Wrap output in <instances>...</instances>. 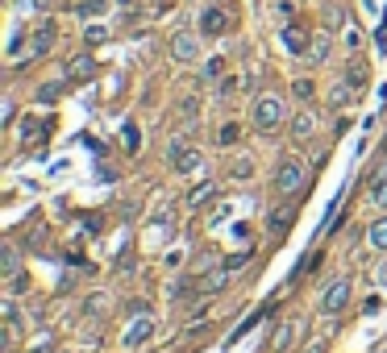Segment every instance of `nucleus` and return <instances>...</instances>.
<instances>
[{"instance_id": "1", "label": "nucleus", "mask_w": 387, "mask_h": 353, "mask_svg": "<svg viewBox=\"0 0 387 353\" xmlns=\"http://www.w3.org/2000/svg\"><path fill=\"white\" fill-rule=\"evenodd\" d=\"M304 183H308V166L300 163V158H283V163L275 166V191L279 195H296Z\"/></svg>"}, {"instance_id": "2", "label": "nucleus", "mask_w": 387, "mask_h": 353, "mask_svg": "<svg viewBox=\"0 0 387 353\" xmlns=\"http://www.w3.org/2000/svg\"><path fill=\"white\" fill-rule=\"evenodd\" d=\"M283 125V100L279 96H258L254 100V129L258 133H275Z\"/></svg>"}, {"instance_id": "3", "label": "nucleus", "mask_w": 387, "mask_h": 353, "mask_svg": "<svg viewBox=\"0 0 387 353\" xmlns=\"http://www.w3.org/2000/svg\"><path fill=\"white\" fill-rule=\"evenodd\" d=\"M229 25H233V17H229L221 4H204L200 17H196V29H200L204 38H221V34H229Z\"/></svg>"}, {"instance_id": "4", "label": "nucleus", "mask_w": 387, "mask_h": 353, "mask_svg": "<svg viewBox=\"0 0 387 353\" xmlns=\"http://www.w3.org/2000/svg\"><path fill=\"white\" fill-rule=\"evenodd\" d=\"M54 42H59V25L50 21H38L34 25V34H29V58L38 63V58H46L50 50H54Z\"/></svg>"}, {"instance_id": "5", "label": "nucleus", "mask_w": 387, "mask_h": 353, "mask_svg": "<svg viewBox=\"0 0 387 353\" xmlns=\"http://www.w3.org/2000/svg\"><path fill=\"white\" fill-rule=\"evenodd\" d=\"M200 38H204V34H200V29H179V34H175V38H171V58H175V63H196V58H200Z\"/></svg>"}, {"instance_id": "6", "label": "nucleus", "mask_w": 387, "mask_h": 353, "mask_svg": "<svg viewBox=\"0 0 387 353\" xmlns=\"http://www.w3.org/2000/svg\"><path fill=\"white\" fill-rule=\"evenodd\" d=\"M96 71H100L96 54H75L63 67V75H67V83H88V79H96Z\"/></svg>"}, {"instance_id": "7", "label": "nucleus", "mask_w": 387, "mask_h": 353, "mask_svg": "<svg viewBox=\"0 0 387 353\" xmlns=\"http://www.w3.org/2000/svg\"><path fill=\"white\" fill-rule=\"evenodd\" d=\"M171 166H175L179 175L196 170V166H200V150H196V145H184V138H175L171 141Z\"/></svg>"}, {"instance_id": "8", "label": "nucleus", "mask_w": 387, "mask_h": 353, "mask_svg": "<svg viewBox=\"0 0 387 353\" xmlns=\"http://www.w3.org/2000/svg\"><path fill=\"white\" fill-rule=\"evenodd\" d=\"M346 304H350V282H346V279L329 282V287H325V295H321V312H329V316H333V312H341Z\"/></svg>"}, {"instance_id": "9", "label": "nucleus", "mask_w": 387, "mask_h": 353, "mask_svg": "<svg viewBox=\"0 0 387 353\" xmlns=\"http://www.w3.org/2000/svg\"><path fill=\"white\" fill-rule=\"evenodd\" d=\"M329 54H333V29H321V34H313V42H308V54H304V58H308L313 67H321Z\"/></svg>"}, {"instance_id": "10", "label": "nucleus", "mask_w": 387, "mask_h": 353, "mask_svg": "<svg viewBox=\"0 0 387 353\" xmlns=\"http://www.w3.org/2000/svg\"><path fill=\"white\" fill-rule=\"evenodd\" d=\"M296 332H300V320L291 316V320H283L279 324V332H275V341H271V353H288L291 345H296Z\"/></svg>"}, {"instance_id": "11", "label": "nucleus", "mask_w": 387, "mask_h": 353, "mask_svg": "<svg viewBox=\"0 0 387 353\" xmlns=\"http://www.w3.org/2000/svg\"><path fill=\"white\" fill-rule=\"evenodd\" d=\"M217 195H221V188H217V183H208V179H204V183H196V188L188 191V208H208V204H213Z\"/></svg>"}, {"instance_id": "12", "label": "nucleus", "mask_w": 387, "mask_h": 353, "mask_svg": "<svg viewBox=\"0 0 387 353\" xmlns=\"http://www.w3.org/2000/svg\"><path fill=\"white\" fill-rule=\"evenodd\" d=\"M150 337H154V320H150V316H142L138 324H129V329H125V345L134 349V345H146Z\"/></svg>"}, {"instance_id": "13", "label": "nucleus", "mask_w": 387, "mask_h": 353, "mask_svg": "<svg viewBox=\"0 0 387 353\" xmlns=\"http://www.w3.org/2000/svg\"><path fill=\"white\" fill-rule=\"evenodd\" d=\"M366 79H371V71H366V63L358 58V54H354V58L346 63V83H350L354 92H363V88H366Z\"/></svg>"}, {"instance_id": "14", "label": "nucleus", "mask_w": 387, "mask_h": 353, "mask_svg": "<svg viewBox=\"0 0 387 353\" xmlns=\"http://www.w3.org/2000/svg\"><path fill=\"white\" fill-rule=\"evenodd\" d=\"M50 129H54V125H50L46 117H25L21 121V141H42Z\"/></svg>"}, {"instance_id": "15", "label": "nucleus", "mask_w": 387, "mask_h": 353, "mask_svg": "<svg viewBox=\"0 0 387 353\" xmlns=\"http://www.w3.org/2000/svg\"><path fill=\"white\" fill-rule=\"evenodd\" d=\"M308 42H313V38H308L300 25H288V29H283V46H288L291 54H308Z\"/></svg>"}, {"instance_id": "16", "label": "nucleus", "mask_w": 387, "mask_h": 353, "mask_svg": "<svg viewBox=\"0 0 387 353\" xmlns=\"http://www.w3.org/2000/svg\"><path fill=\"white\" fill-rule=\"evenodd\" d=\"M225 279H229V266H225V262H221L217 270H208V275H204V279H200V287H196V291H204V295H217L221 287H225Z\"/></svg>"}, {"instance_id": "17", "label": "nucleus", "mask_w": 387, "mask_h": 353, "mask_svg": "<svg viewBox=\"0 0 387 353\" xmlns=\"http://www.w3.org/2000/svg\"><path fill=\"white\" fill-rule=\"evenodd\" d=\"M291 220H296V208H291V204L275 208V212H271V233H275V237H283V233L291 229Z\"/></svg>"}, {"instance_id": "18", "label": "nucleus", "mask_w": 387, "mask_h": 353, "mask_svg": "<svg viewBox=\"0 0 387 353\" xmlns=\"http://www.w3.org/2000/svg\"><path fill=\"white\" fill-rule=\"evenodd\" d=\"M313 129H316V117L313 113H296L291 117V138L300 141V138H313Z\"/></svg>"}, {"instance_id": "19", "label": "nucleus", "mask_w": 387, "mask_h": 353, "mask_svg": "<svg viewBox=\"0 0 387 353\" xmlns=\"http://www.w3.org/2000/svg\"><path fill=\"white\" fill-rule=\"evenodd\" d=\"M366 245H371V250H387V216H379V220L366 229Z\"/></svg>"}, {"instance_id": "20", "label": "nucleus", "mask_w": 387, "mask_h": 353, "mask_svg": "<svg viewBox=\"0 0 387 353\" xmlns=\"http://www.w3.org/2000/svg\"><path fill=\"white\" fill-rule=\"evenodd\" d=\"M109 4H113V0H79V4H75V13L92 21V17H104V9H109Z\"/></svg>"}, {"instance_id": "21", "label": "nucleus", "mask_w": 387, "mask_h": 353, "mask_svg": "<svg viewBox=\"0 0 387 353\" xmlns=\"http://www.w3.org/2000/svg\"><path fill=\"white\" fill-rule=\"evenodd\" d=\"M371 204H375V208H387V170H379L375 183H371Z\"/></svg>"}, {"instance_id": "22", "label": "nucleus", "mask_w": 387, "mask_h": 353, "mask_svg": "<svg viewBox=\"0 0 387 353\" xmlns=\"http://www.w3.org/2000/svg\"><path fill=\"white\" fill-rule=\"evenodd\" d=\"M84 42H88V46H104V42H109V25L92 21L88 29H84Z\"/></svg>"}, {"instance_id": "23", "label": "nucleus", "mask_w": 387, "mask_h": 353, "mask_svg": "<svg viewBox=\"0 0 387 353\" xmlns=\"http://www.w3.org/2000/svg\"><path fill=\"white\" fill-rule=\"evenodd\" d=\"M0 275H4V279H13V275H17V250H13V245H4V250H0Z\"/></svg>"}, {"instance_id": "24", "label": "nucleus", "mask_w": 387, "mask_h": 353, "mask_svg": "<svg viewBox=\"0 0 387 353\" xmlns=\"http://www.w3.org/2000/svg\"><path fill=\"white\" fill-rule=\"evenodd\" d=\"M121 141H125V150H129V154H138V145H142V129L129 121V125L121 129Z\"/></svg>"}, {"instance_id": "25", "label": "nucleus", "mask_w": 387, "mask_h": 353, "mask_svg": "<svg viewBox=\"0 0 387 353\" xmlns=\"http://www.w3.org/2000/svg\"><path fill=\"white\" fill-rule=\"evenodd\" d=\"M350 100H354V88H350V83H338V88L329 92V104H333V108H346Z\"/></svg>"}, {"instance_id": "26", "label": "nucleus", "mask_w": 387, "mask_h": 353, "mask_svg": "<svg viewBox=\"0 0 387 353\" xmlns=\"http://www.w3.org/2000/svg\"><path fill=\"white\" fill-rule=\"evenodd\" d=\"M238 138H242V125H238V121H225L221 133H217V141H221V145H233Z\"/></svg>"}, {"instance_id": "27", "label": "nucleus", "mask_w": 387, "mask_h": 353, "mask_svg": "<svg viewBox=\"0 0 387 353\" xmlns=\"http://www.w3.org/2000/svg\"><path fill=\"white\" fill-rule=\"evenodd\" d=\"M59 96H63V83H42L38 88V104H59Z\"/></svg>"}, {"instance_id": "28", "label": "nucleus", "mask_w": 387, "mask_h": 353, "mask_svg": "<svg viewBox=\"0 0 387 353\" xmlns=\"http://www.w3.org/2000/svg\"><path fill=\"white\" fill-rule=\"evenodd\" d=\"M179 113H184V121H196L200 117V96H184V100H179Z\"/></svg>"}, {"instance_id": "29", "label": "nucleus", "mask_w": 387, "mask_h": 353, "mask_svg": "<svg viewBox=\"0 0 387 353\" xmlns=\"http://www.w3.org/2000/svg\"><path fill=\"white\" fill-rule=\"evenodd\" d=\"M0 316H4V324H9V329H17V324H21V320H17V304H13V295H9V300H0Z\"/></svg>"}, {"instance_id": "30", "label": "nucleus", "mask_w": 387, "mask_h": 353, "mask_svg": "<svg viewBox=\"0 0 387 353\" xmlns=\"http://www.w3.org/2000/svg\"><path fill=\"white\" fill-rule=\"evenodd\" d=\"M238 88H242V79H238V75H225V79L217 83V96H221V100H229Z\"/></svg>"}, {"instance_id": "31", "label": "nucleus", "mask_w": 387, "mask_h": 353, "mask_svg": "<svg viewBox=\"0 0 387 353\" xmlns=\"http://www.w3.org/2000/svg\"><path fill=\"white\" fill-rule=\"evenodd\" d=\"M266 316V307H258V312H254V316H250V320H242V329H233V337H229V341H242L246 332L254 329V324H258V320H263Z\"/></svg>"}, {"instance_id": "32", "label": "nucleus", "mask_w": 387, "mask_h": 353, "mask_svg": "<svg viewBox=\"0 0 387 353\" xmlns=\"http://www.w3.org/2000/svg\"><path fill=\"white\" fill-rule=\"evenodd\" d=\"M229 175H233V179H250V175H254V163H250V158H238V163L229 166Z\"/></svg>"}, {"instance_id": "33", "label": "nucleus", "mask_w": 387, "mask_h": 353, "mask_svg": "<svg viewBox=\"0 0 387 353\" xmlns=\"http://www.w3.org/2000/svg\"><path fill=\"white\" fill-rule=\"evenodd\" d=\"M117 270H121V275L138 270V254H134V250H121V258H117Z\"/></svg>"}, {"instance_id": "34", "label": "nucleus", "mask_w": 387, "mask_h": 353, "mask_svg": "<svg viewBox=\"0 0 387 353\" xmlns=\"http://www.w3.org/2000/svg\"><path fill=\"white\" fill-rule=\"evenodd\" d=\"M25 245H29V250H42V245H46V229H42V225L29 229V233H25Z\"/></svg>"}, {"instance_id": "35", "label": "nucleus", "mask_w": 387, "mask_h": 353, "mask_svg": "<svg viewBox=\"0 0 387 353\" xmlns=\"http://www.w3.org/2000/svg\"><path fill=\"white\" fill-rule=\"evenodd\" d=\"M188 287H192L188 279H175V282H167V300H184V295H188Z\"/></svg>"}, {"instance_id": "36", "label": "nucleus", "mask_w": 387, "mask_h": 353, "mask_svg": "<svg viewBox=\"0 0 387 353\" xmlns=\"http://www.w3.org/2000/svg\"><path fill=\"white\" fill-rule=\"evenodd\" d=\"M25 291H29V279H25L21 270H17V275L9 279V295H25Z\"/></svg>"}, {"instance_id": "37", "label": "nucleus", "mask_w": 387, "mask_h": 353, "mask_svg": "<svg viewBox=\"0 0 387 353\" xmlns=\"http://www.w3.org/2000/svg\"><path fill=\"white\" fill-rule=\"evenodd\" d=\"M291 92H296V100H313V79H296Z\"/></svg>"}, {"instance_id": "38", "label": "nucleus", "mask_w": 387, "mask_h": 353, "mask_svg": "<svg viewBox=\"0 0 387 353\" xmlns=\"http://www.w3.org/2000/svg\"><path fill=\"white\" fill-rule=\"evenodd\" d=\"M13 117H17V104L4 100V104H0V125H13Z\"/></svg>"}, {"instance_id": "39", "label": "nucleus", "mask_w": 387, "mask_h": 353, "mask_svg": "<svg viewBox=\"0 0 387 353\" xmlns=\"http://www.w3.org/2000/svg\"><path fill=\"white\" fill-rule=\"evenodd\" d=\"M246 262H250V250H242V254H229V258H225V266H229V270H242Z\"/></svg>"}, {"instance_id": "40", "label": "nucleus", "mask_w": 387, "mask_h": 353, "mask_svg": "<svg viewBox=\"0 0 387 353\" xmlns=\"http://www.w3.org/2000/svg\"><path fill=\"white\" fill-rule=\"evenodd\" d=\"M375 42H379V50L387 54V13H383V25H379V34H375Z\"/></svg>"}, {"instance_id": "41", "label": "nucleus", "mask_w": 387, "mask_h": 353, "mask_svg": "<svg viewBox=\"0 0 387 353\" xmlns=\"http://www.w3.org/2000/svg\"><path fill=\"white\" fill-rule=\"evenodd\" d=\"M225 71V58H208V67H204V75H221Z\"/></svg>"}, {"instance_id": "42", "label": "nucleus", "mask_w": 387, "mask_h": 353, "mask_svg": "<svg viewBox=\"0 0 387 353\" xmlns=\"http://www.w3.org/2000/svg\"><path fill=\"white\" fill-rule=\"evenodd\" d=\"M375 282H379V287H387V258L375 266Z\"/></svg>"}, {"instance_id": "43", "label": "nucleus", "mask_w": 387, "mask_h": 353, "mask_svg": "<svg viewBox=\"0 0 387 353\" xmlns=\"http://www.w3.org/2000/svg\"><path fill=\"white\" fill-rule=\"evenodd\" d=\"M96 312H104V300H100V295H92V300H88V316H96Z\"/></svg>"}, {"instance_id": "44", "label": "nucleus", "mask_w": 387, "mask_h": 353, "mask_svg": "<svg viewBox=\"0 0 387 353\" xmlns=\"http://www.w3.org/2000/svg\"><path fill=\"white\" fill-rule=\"evenodd\" d=\"M88 233H104V220H100V216H88Z\"/></svg>"}, {"instance_id": "45", "label": "nucleus", "mask_w": 387, "mask_h": 353, "mask_svg": "<svg viewBox=\"0 0 387 353\" xmlns=\"http://www.w3.org/2000/svg\"><path fill=\"white\" fill-rule=\"evenodd\" d=\"M134 312H138V316H146V312H150V304H146V300H138V304H129V316H134Z\"/></svg>"}, {"instance_id": "46", "label": "nucleus", "mask_w": 387, "mask_h": 353, "mask_svg": "<svg viewBox=\"0 0 387 353\" xmlns=\"http://www.w3.org/2000/svg\"><path fill=\"white\" fill-rule=\"evenodd\" d=\"M304 353H325V341H313V345H308Z\"/></svg>"}, {"instance_id": "47", "label": "nucleus", "mask_w": 387, "mask_h": 353, "mask_svg": "<svg viewBox=\"0 0 387 353\" xmlns=\"http://www.w3.org/2000/svg\"><path fill=\"white\" fill-rule=\"evenodd\" d=\"M50 4H54V0H34V9H50Z\"/></svg>"}, {"instance_id": "48", "label": "nucleus", "mask_w": 387, "mask_h": 353, "mask_svg": "<svg viewBox=\"0 0 387 353\" xmlns=\"http://www.w3.org/2000/svg\"><path fill=\"white\" fill-rule=\"evenodd\" d=\"M29 353H50V345H34V349H29Z\"/></svg>"}, {"instance_id": "49", "label": "nucleus", "mask_w": 387, "mask_h": 353, "mask_svg": "<svg viewBox=\"0 0 387 353\" xmlns=\"http://www.w3.org/2000/svg\"><path fill=\"white\" fill-rule=\"evenodd\" d=\"M117 4H121V9H134V4H138V0H117Z\"/></svg>"}]
</instances>
